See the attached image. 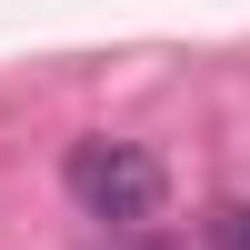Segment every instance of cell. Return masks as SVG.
Here are the masks:
<instances>
[{"label":"cell","mask_w":250,"mask_h":250,"mask_svg":"<svg viewBox=\"0 0 250 250\" xmlns=\"http://www.w3.org/2000/svg\"><path fill=\"white\" fill-rule=\"evenodd\" d=\"M60 180H70L80 220H100V230H120V240H140L160 220V200H170V170H160L140 140H70Z\"/></svg>","instance_id":"cell-1"},{"label":"cell","mask_w":250,"mask_h":250,"mask_svg":"<svg viewBox=\"0 0 250 250\" xmlns=\"http://www.w3.org/2000/svg\"><path fill=\"white\" fill-rule=\"evenodd\" d=\"M210 250H250V200H220L210 210Z\"/></svg>","instance_id":"cell-2"}]
</instances>
